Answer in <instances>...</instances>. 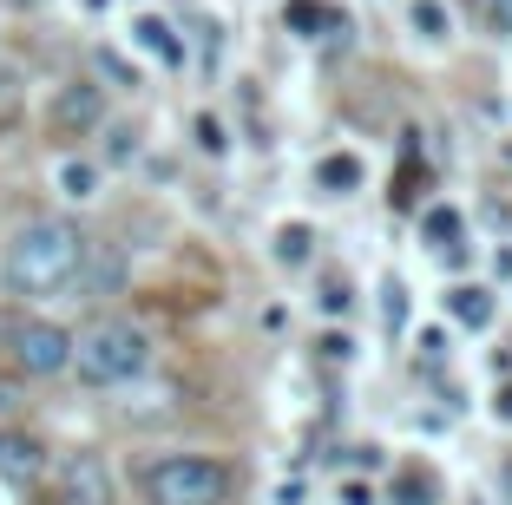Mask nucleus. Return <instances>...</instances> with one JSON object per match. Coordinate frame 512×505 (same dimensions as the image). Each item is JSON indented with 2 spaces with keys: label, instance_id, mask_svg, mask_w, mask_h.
<instances>
[{
  "label": "nucleus",
  "instance_id": "nucleus-7",
  "mask_svg": "<svg viewBox=\"0 0 512 505\" xmlns=\"http://www.w3.org/2000/svg\"><path fill=\"white\" fill-rule=\"evenodd\" d=\"M40 473H46V446L27 427H7L0 420V486L27 492V486H40Z\"/></svg>",
  "mask_w": 512,
  "mask_h": 505
},
{
  "label": "nucleus",
  "instance_id": "nucleus-14",
  "mask_svg": "<svg viewBox=\"0 0 512 505\" xmlns=\"http://www.w3.org/2000/svg\"><path fill=\"white\" fill-rule=\"evenodd\" d=\"M283 20H289L296 33H309V40H322V27H329V33H348V20L335 14V7H309V0H296V7H283Z\"/></svg>",
  "mask_w": 512,
  "mask_h": 505
},
{
  "label": "nucleus",
  "instance_id": "nucleus-13",
  "mask_svg": "<svg viewBox=\"0 0 512 505\" xmlns=\"http://www.w3.org/2000/svg\"><path fill=\"white\" fill-rule=\"evenodd\" d=\"M270 256H276L283 269H309V256H316V230H309V223H283Z\"/></svg>",
  "mask_w": 512,
  "mask_h": 505
},
{
  "label": "nucleus",
  "instance_id": "nucleus-4",
  "mask_svg": "<svg viewBox=\"0 0 512 505\" xmlns=\"http://www.w3.org/2000/svg\"><path fill=\"white\" fill-rule=\"evenodd\" d=\"M7 361L27 381H60V374H73V328H60L53 315H14Z\"/></svg>",
  "mask_w": 512,
  "mask_h": 505
},
{
  "label": "nucleus",
  "instance_id": "nucleus-20",
  "mask_svg": "<svg viewBox=\"0 0 512 505\" xmlns=\"http://www.w3.org/2000/svg\"><path fill=\"white\" fill-rule=\"evenodd\" d=\"M197 145L211 151V158H217V151H224V125H217L211 112H197Z\"/></svg>",
  "mask_w": 512,
  "mask_h": 505
},
{
  "label": "nucleus",
  "instance_id": "nucleus-12",
  "mask_svg": "<svg viewBox=\"0 0 512 505\" xmlns=\"http://www.w3.org/2000/svg\"><path fill=\"white\" fill-rule=\"evenodd\" d=\"M407 27L421 33L427 46H447L453 40V14L440 7V0H407Z\"/></svg>",
  "mask_w": 512,
  "mask_h": 505
},
{
  "label": "nucleus",
  "instance_id": "nucleus-11",
  "mask_svg": "<svg viewBox=\"0 0 512 505\" xmlns=\"http://www.w3.org/2000/svg\"><path fill=\"white\" fill-rule=\"evenodd\" d=\"M388 505H440V479L427 466H401L388 486Z\"/></svg>",
  "mask_w": 512,
  "mask_h": 505
},
{
  "label": "nucleus",
  "instance_id": "nucleus-9",
  "mask_svg": "<svg viewBox=\"0 0 512 505\" xmlns=\"http://www.w3.org/2000/svg\"><path fill=\"white\" fill-rule=\"evenodd\" d=\"M53 184H60V197H73V204H92L99 184H106V171H99L92 158H60L53 164Z\"/></svg>",
  "mask_w": 512,
  "mask_h": 505
},
{
  "label": "nucleus",
  "instance_id": "nucleus-5",
  "mask_svg": "<svg viewBox=\"0 0 512 505\" xmlns=\"http://www.w3.org/2000/svg\"><path fill=\"white\" fill-rule=\"evenodd\" d=\"M106 125V86H92V79H66L53 86L46 99V138H60V145H79Z\"/></svg>",
  "mask_w": 512,
  "mask_h": 505
},
{
  "label": "nucleus",
  "instance_id": "nucleus-1",
  "mask_svg": "<svg viewBox=\"0 0 512 505\" xmlns=\"http://www.w3.org/2000/svg\"><path fill=\"white\" fill-rule=\"evenodd\" d=\"M86 250L92 237L73 217H27L7 237V256H0V283L14 296L40 302V296H66V289L86 283Z\"/></svg>",
  "mask_w": 512,
  "mask_h": 505
},
{
  "label": "nucleus",
  "instance_id": "nucleus-3",
  "mask_svg": "<svg viewBox=\"0 0 512 505\" xmlns=\"http://www.w3.org/2000/svg\"><path fill=\"white\" fill-rule=\"evenodd\" d=\"M138 492L145 505H230L237 473L211 453H158L138 466Z\"/></svg>",
  "mask_w": 512,
  "mask_h": 505
},
{
  "label": "nucleus",
  "instance_id": "nucleus-6",
  "mask_svg": "<svg viewBox=\"0 0 512 505\" xmlns=\"http://www.w3.org/2000/svg\"><path fill=\"white\" fill-rule=\"evenodd\" d=\"M53 505H119V479H112L106 453L73 446V453L53 466Z\"/></svg>",
  "mask_w": 512,
  "mask_h": 505
},
{
  "label": "nucleus",
  "instance_id": "nucleus-19",
  "mask_svg": "<svg viewBox=\"0 0 512 505\" xmlns=\"http://www.w3.org/2000/svg\"><path fill=\"white\" fill-rule=\"evenodd\" d=\"M99 132L112 138V145H106V158H112V164H125V158H132V151H138V125H112V119H106V125H99Z\"/></svg>",
  "mask_w": 512,
  "mask_h": 505
},
{
  "label": "nucleus",
  "instance_id": "nucleus-23",
  "mask_svg": "<svg viewBox=\"0 0 512 505\" xmlns=\"http://www.w3.org/2000/svg\"><path fill=\"white\" fill-rule=\"evenodd\" d=\"M493 420H506V427H512V381L493 394Z\"/></svg>",
  "mask_w": 512,
  "mask_h": 505
},
{
  "label": "nucleus",
  "instance_id": "nucleus-8",
  "mask_svg": "<svg viewBox=\"0 0 512 505\" xmlns=\"http://www.w3.org/2000/svg\"><path fill=\"white\" fill-rule=\"evenodd\" d=\"M132 40L145 46L151 60H165V66H184V40L171 33V20H158V14H138V20H132Z\"/></svg>",
  "mask_w": 512,
  "mask_h": 505
},
{
  "label": "nucleus",
  "instance_id": "nucleus-18",
  "mask_svg": "<svg viewBox=\"0 0 512 505\" xmlns=\"http://www.w3.org/2000/svg\"><path fill=\"white\" fill-rule=\"evenodd\" d=\"M20 105H27V92H20V73L14 66H0V125L20 119Z\"/></svg>",
  "mask_w": 512,
  "mask_h": 505
},
{
  "label": "nucleus",
  "instance_id": "nucleus-22",
  "mask_svg": "<svg viewBox=\"0 0 512 505\" xmlns=\"http://www.w3.org/2000/svg\"><path fill=\"white\" fill-rule=\"evenodd\" d=\"M322 309H329V315H335V309H348V276H342V283H329V289H322Z\"/></svg>",
  "mask_w": 512,
  "mask_h": 505
},
{
  "label": "nucleus",
  "instance_id": "nucleus-16",
  "mask_svg": "<svg viewBox=\"0 0 512 505\" xmlns=\"http://www.w3.org/2000/svg\"><path fill=\"white\" fill-rule=\"evenodd\" d=\"M427 250H440V256H460V217L453 210H427Z\"/></svg>",
  "mask_w": 512,
  "mask_h": 505
},
{
  "label": "nucleus",
  "instance_id": "nucleus-2",
  "mask_svg": "<svg viewBox=\"0 0 512 505\" xmlns=\"http://www.w3.org/2000/svg\"><path fill=\"white\" fill-rule=\"evenodd\" d=\"M151 368V335L125 315H99L73 335V374L86 387H132Z\"/></svg>",
  "mask_w": 512,
  "mask_h": 505
},
{
  "label": "nucleus",
  "instance_id": "nucleus-10",
  "mask_svg": "<svg viewBox=\"0 0 512 505\" xmlns=\"http://www.w3.org/2000/svg\"><path fill=\"white\" fill-rule=\"evenodd\" d=\"M362 178H368V171H362V158H355V151H329V158L316 164V184L329 197H355V191H362Z\"/></svg>",
  "mask_w": 512,
  "mask_h": 505
},
{
  "label": "nucleus",
  "instance_id": "nucleus-25",
  "mask_svg": "<svg viewBox=\"0 0 512 505\" xmlns=\"http://www.w3.org/2000/svg\"><path fill=\"white\" fill-rule=\"evenodd\" d=\"M7 335H14V315H0V355H7Z\"/></svg>",
  "mask_w": 512,
  "mask_h": 505
},
{
  "label": "nucleus",
  "instance_id": "nucleus-21",
  "mask_svg": "<svg viewBox=\"0 0 512 505\" xmlns=\"http://www.w3.org/2000/svg\"><path fill=\"white\" fill-rule=\"evenodd\" d=\"M486 20H493L499 33H512V0H486Z\"/></svg>",
  "mask_w": 512,
  "mask_h": 505
},
{
  "label": "nucleus",
  "instance_id": "nucleus-17",
  "mask_svg": "<svg viewBox=\"0 0 512 505\" xmlns=\"http://www.w3.org/2000/svg\"><path fill=\"white\" fill-rule=\"evenodd\" d=\"M381 328H388V335H401V328H407V289H401V276L381 283Z\"/></svg>",
  "mask_w": 512,
  "mask_h": 505
},
{
  "label": "nucleus",
  "instance_id": "nucleus-15",
  "mask_svg": "<svg viewBox=\"0 0 512 505\" xmlns=\"http://www.w3.org/2000/svg\"><path fill=\"white\" fill-rule=\"evenodd\" d=\"M447 309L460 315V322H467V328H486V315H493V302H486V289L460 283V289H447Z\"/></svg>",
  "mask_w": 512,
  "mask_h": 505
},
{
  "label": "nucleus",
  "instance_id": "nucleus-26",
  "mask_svg": "<svg viewBox=\"0 0 512 505\" xmlns=\"http://www.w3.org/2000/svg\"><path fill=\"white\" fill-rule=\"evenodd\" d=\"M499 486H506V492H512V460H506V473H499Z\"/></svg>",
  "mask_w": 512,
  "mask_h": 505
},
{
  "label": "nucleus",
  "instance_id": "nucleus-24",
  "mask_svg": "<svg viewBox=\"0 0 512 505\" xmlns=\"http://www.w3.org/2000/svg\"><path fill=\"white\" fill-rule=\"evenodd\" d=\"M0 414H14V387L0 381Z\"/></svg>",
  "mask_w": 512,
  "mask_h": 505
}]
</instances>
